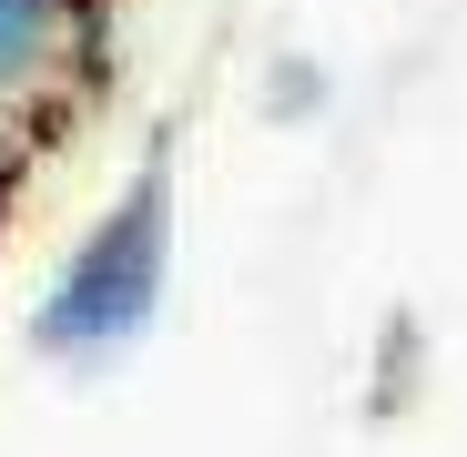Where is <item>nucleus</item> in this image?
<instances>
[{
	"instance_id": "39448f33",
	"label": "nucleus",
	"mask_w": 467,
	"mask_h": 457,
	"mask_svg": "<svg viewBox=\"0 0 467 457\" xmlns=\"http://www.w3.org/2000/svg\"><path fill=\"white\" fill-rule=\"evenodd\" d=\"M265 102H275V122H316V112H326V71H316V61H275Z\"/></svg>"
},
{
	"instance_id": "7ed1b4c3",
	"label": "nucleus",
	"mask_w": 467,
	"mask_h": 457,
	"mask_svg": "<svg viewBox=\"0 0 467 457\" xmlns=\"http://www.w3.org/2000/svg\"><path fill=\"white\" fill-rule=\"evenodd\" d=\"M417 397V316H386V346H376V417H397Z\"/></svg>"
},
{
	"instance_id": "20e7f679",
	"label": "nucleus",
	"mask_w": 467,
	"mask_h": 457,
	"mask_svg": "<svg viewBox=\"0 0 467 457\" xmlns=\"http://www.w3.org/2000/svg\"><path fill=\"white\" fill-rule=\"evenodd\" d=\"M41 152H51V142H41V122L0 102V213H11V203L31 193V163H41Z\"/></svg>"
},
{
	"instance_id": "f03ea898",
	"label": "nucleus",
	"mask_w": 467,
	"mask_h": 457,
	"mask_svg": "<svg viewBox=\"0 0 467 457\" xmlns=\"http://www.w3.org/2000/svg\"><path fill=\"white\" fill-rule=\"evenodd\" d=\"M122 71L112 0H0V102L31 112L41 142H61L71 112H92Z\"/></svg>"
},
{
	"instance_id": "f257e3e1",
	"label": "nucleus",
	"mask_w": 467,
	"mask_h": 457,
	"mask_svg": "<svg viewBox=\"0 0 467 457\" xmlns=\"http://www.w3.org/2000/svg\"><path fill=\"white\" fill-rule=\"evenodd\" d=\"M163 295H173V132H152L132 183L82 223L51 295L31 305V346L61 366H112L122 346L152 336Z\"/></svg>"
}]
</instances>
